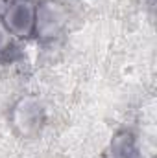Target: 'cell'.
I'll return each instance as SVG.
<instances>
[{
	"instance_id": "3957f363",
	"label": "cell",
	"mask_w": 157,
	"mask_h": 158,
	"mask_svg": "<svg viewBox=\"0 0 157 158\" xmlns=\"http://www.w3.org/2000/svg\"><path fill=\"white\" fill-rule=\"evenodd\" d=\"M0 24L11 39H30L35 28V0H9L2 6Z\"/></svg>"
},
{
	"instance_id": "6da1fadb",
	"label": "cell",
	"mask_w": 157,
	"mask_h": 158,
	"mask_svg": "<svg viewBox=\"0 0 157 158\" xmlns=\"http://www.w3.org/2000/svg\"><path fill=\"white\" fill-rule=\"evenodd\" d=\"M46 123V109L37 96H20L9 109V125L22 140L37 138Z\"/></svg>"
},
{
	"instance_id": "5b68a950",
	"label": "cell",
	"mask_w": 157,
	"mask_h": 158,
	"mask_svg": "<svg viewBox=\"0 0 157 158\" xmlns=\"http://www.w3.org/2000/svg\"><path fill=\"white\" fill-rule=\"evenodd\" d=\"M11 35L4 30V26L0 24V61L7 55V52H9V48H11Z\"/></svg>"
},
{
	"instance_id": "8992f818",
	"label": "cell",
	"mask_w": 157,
	"mask_h": 158,
	"mask_svg": "<svg viewBox=\"0 0 157 158\" xmlns=\"http://www.w3.org/2000/svg\"><path fill=\"white\" fill-rule=\"evenodd\" d=\"M4 2H9V0H4Z\"/></svg>"
},
{
	"instance_id": "277c9868",
	"label": "cell",
	"mask_w": 157,
	"mask_h": 158,
	"mask_svg": "<svg viewBox=\"0 0 157 158\" xmlns=\"http://www.w3.org/2000/svg\"><path fill=\"white\" fill-rule=\"evenodd\" d=\"M102 158H141L139 138L129 129L117 131L105 145Z\"/></svg>"
},
{
	"instance_id": "7a4b0ae2",
	"label": "cell",
	"mask_w": 157,
	"mask_h": 158,
	"mask_svg": "<svg viewBox=\"0 0 157 158\" xmlns=\"http://www.w3.org/2000/svg\"><path fill=\"white\" fill-rule=\"evenodd\" d=\"M69 7L61 0H35L34 37L43 42L59 39L69 26Z\"/></svg>"
}]
</instances>
